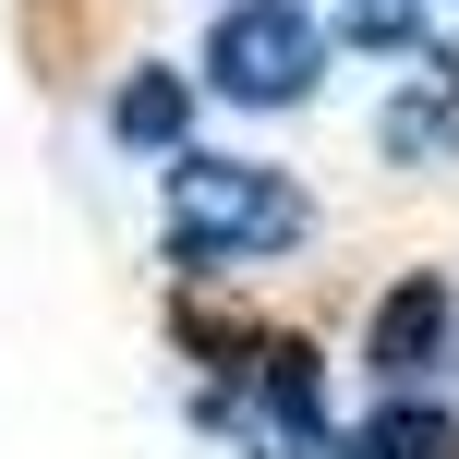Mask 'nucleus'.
<instances>
[{
  "instance_id": "nucleus-1",
  "label": "nucleus",
  "mask_w": 459,
  "mask_h": 459,
  "mask_svg": "<svg viewBox=\"0 0 459 459\" xmlns=\"http://www.w3.org/2000/svg\"><path fill=\"white\" fill-rule=\"evenodd\" d=\"M169 218H182V254H242V242H278L302 230V206L242 158H182L169 169Z\"/></svg>"
},
{
  "instance_id": "nucleus-5",
  "label": "nucleus",
  "mask_w": 459,
  "mask_h": 459,
  "mask_svg": "<svg viewBox=\"0 0 459 459\" xmlns=\"http://www.w3.org/2000/svg\"><path fill=\"white\" fill-rule=\"evenodd\" d=\"M169 121H182V85H134L121 97V134H169Z\"/></svg>"
},
{
  "instance_id": "nucleus-2",
  "label": "nucleus",
  "mask_w": 459,
  "mask_h": 459,
  "mask_svg": "<svg viewBox=\"0 0 459 459\" xmlns=\"http://www.w3.org/2000/svg\"><path fill=\"white\" fill-rule=\"evenodd\" d=\"M206 85H230V97H302V85H315V24H302L290 0H242V13H218Z\"/></svg>"
},
{
  "instance_id": "nucleus-3",
  "label": "nucleus",
  "mask_w": 459,
  "mask_h": 459,
  "mask_svg": "<svg viewBox=\"0 0 459 459\" xmlns=\"http://www.w3.org/2000/svg\"><path fill=\"white\" fill-rule=\"evenodd\" d=\"M436 315H447L436 290H399L387 315H375V375H411L423 351H436Z\"/></svg>"
},
{
  "instance_id": "nucleus-4",
  "label": "nucleus",
  "mask_w": 459,
  "mask_h": 459,
  "mask_svg": "<svg viewBox=\"0 0 459 459\" xmlns=\"http://www.w3.org/2000/svg\"><path fill=\"white\" fill-rule=\"evenodd\" d=\"M375 459H459V436L436 411H387V423H375Z\"/></svg>"
}]
</instances>
